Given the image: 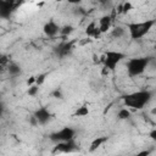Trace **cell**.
I'll list each match as a JSON object with an SVG mask.
<instances>
[{
  "label": "cell",
  "mask_w": 156,
  "mask_h": 156,
  "mask_svg": "<svg viewBox=\"0 0 156 156\" xmlns=\"http://www.w3.org/2000/svg\"><path fill=\"white\" fill-rule=\"evenodd\" d=\"M73 30H74V28H73L71 24H66V26H63V27L60 28V34H61L63 38H66V37H68Z\"/></svg>",
  "instance_id": "obj_18"
},
{
  "label": "cell",
  "mask_w": 156,
  "mask_h": 156,
  "mask_svg": "<svg viewBox=\"0 0 156 156\" xmlns=\"http://www.w3.org/2000/svg\"><path fill=\"white\" fill-rule=\"evenodd\" d=\"M150 154H151V150L146 149V150H141V151H139V152H136L132 156H150Z\"/></svg>",
  "instance_id": "obj_24"
},
{
  "label": "cell",
  "mask_w": 156,
  "mask_h": 156,
  "mask_svg": "<svg viewBox=\"0 0 156 156\" xmlns=\"http://www.w3.org/2000/svg\"><path fill=\"white\" fill-rule=\"evenodd\" d=\"M151 57H133L127 61V73L129 77H138L145 72Z\"/></svg>",
  "instance_id": "obj_3"
},
{
  "label": "cell",
  "mask_w": 156,
  "mask_h": 156,
  "mask_svg": "<svg viewBox=\"0 0 156 156\" xmlns=\"http://www.w3.org/2000/svg\"><path fill=\"white\" fill-rule=\"evenodd\" d=\"M154 26H155V20H146L143 22H130L127 23V30L129 32L130 39L138 40L145 37Z\"/></svg>",
  "instance_id": "obj_2"
},
{
  "label": "cell",
  "mask_w": 156,
  "mask_h": 156,
  "mask_svg": "<svg viewBox=\"0 0 156 156\" xmlns=\"http://www.w3.org/2000/svg\"><path fill=\"white\" fill-rule=\"evenodd\" d=\"M124 34H126V29L123 27H121V26H117L111 30V35L113 38H116V39H119V38L124 37Z\"/></svg>",
  "instance_id": "obj_16"
},
{
  "label": "cell",
  "mask_w": 156,
  "mask_h": 156,
  "mask_svg": "<svg viewBox=\"0 0 156 156\" xmlns=\"http://www.w3.org/2000/svg\"><path fill=\"white\" fill-rule=\"evenodd\" d=\"M151 98H152L151 90H136V91L124 95L122 99L127 108L130 107L134 110H141L150 102Z\"/></svg>",
  "instance_id": "obj_1"
},
{
  "label": "cell",
  "mask_w": 156,
  "mask_h": 156,
  "mask_svg": "<svg viewBox=\"0 0 156 156\" xmlns=\"http://www.w3.org/2000/svg\"><path fill=\"white\" fill-rule=\"evenodd\" d=\"M33 117H34V119H35V122H37L38 126H39V124H40V126H45V124L49 123L50 119L52 118V113L50 112V110H49L48 107L41 106V107H39V108H37V110L34 111Z\"/></svg>",
  "instance_id": "obj_8"
},
{
  "label": "cell",
  "mask_w": 156,
  "mask_h": 156,
  "mask_svg": "<svg viewBox=\"0 0 156 156\" xmlns=\"http://www.w3.org/2000/svg\"><path fill=\"white\" fill-rule=\"evenodd\" d=\"M46 77H48V73H40V74L35 76V85H38V87L43 85L45 79H46Z\"/></svg>",
  "instance_id": "obj_20"
},
{
  "label": "cell",
  "mask_w": 156,
  "mask_h": 156,
  "mask_svg": "<svg viewBox=\"0 0 156 156\" xmlns=\"http://www.w3.org/2000/svg\"><path fill=\"white\" fill-rule=\"evenodd\" d=\"M74 135H76V130L72 128V127H62L61 129L51 133L49 135V139L57 144V143H63V141H69V140H73L74 139Z\"/></svg>",
  "instance_id": "obj_5"
},
{
  "label": "cell",
  "mask_w": 156,
  "mask_h": 156,
  "mask_svg": "<svg viewBox=\"0 0 156 156\" xmlns=\"http://www.w3.org/2000/svg\"><path fill=\"white\" fill-rule=\"evenodd\" d=\"M107 140H108V136H98V138H95V139L90 143L89 152H94V151H96V150H98L99 147H101L102 144H105Z\"/></svg>",
  "instance_id": "obj_14"
},
{
  "label": "cell",
  "mask_w": 156,
  "mask_h": 156,
  "mask_svg": "<svg viewBox=\"0 0 156 156\" xmlns=\"http://www.w3.org/2000/svg\"><path fill=\"white\" fill-rule=\"evenodd\" d=\"M149 136H150V138H151L152 140H156V129H152V130L150 132Z\"/></svg>",
  "instance_id": "obj_27"
},
{
  "label": "cell",
  "mask_w": 156,
  "mask_h": 156,
  "mask_svg": "<svg viewBox=\"0 0 156 156\" xmlns=\"http://www.w3.org/2000/svg\"><path fill=\"white\" fill-rule=\"evenodd\" d=\"M38 91H39V87L34 84V85H30V87H28L27 94H28L29 96H35V95L38 94Z\"/></svg>",
  "instance_id": "obj_21"
},
{
  "label": "cell",
  "mask_w": 156,
  "mask_h": 156,
  "mask_svg": "<svg viewBox=\"0 0 156 156\" xmlns=\"http://www.w3.org/2000/svg\"><path fill=\"white\" fill-rule=\"evenodd\" d=\"M17 6L18 4L12 0H0V18L9 20L17 9Z\"/></svg>",
  "instance_id": "obj_7"
},
{
  "label": "cell",
  "mask_w": 156,
  "mask_h": 156,
  "mask_svg": "<svg viewBox=\"0 0 156 156\" xmlns=\"http://www.w3.org/2000/svg\"><path fill=\"white\" fill-rule=\"evenodd\" d=\"M89 107L88 105H82L79 107H77L76 112H74V117H87L89 115Z\"/></svg>",
  "instance_id": "obj_15"
},
{
  "label": "cell",
  "mask_w": 156,
  "mask_h": 156,
  "mask_svg": "<svg viewBox=\"0 0 156 156\" xmlns=\"http://www.w3.org/2000/svg\"><path fill=\"white\" fill-rule=\"evenodd\" d=\"M4 113H5V105H4V102L0 99V117H2Z\"/></svg>",
  "instance_id": "obj_26"
},
{
  "label": "cell",
  "mask_w": 156,
  "mask_h": 156,
  "mask_svg": "<svg viewBox=\"0 0 156 156\" xmlns=\"http://www.w3.org/2000/svg\"><path fill=\"white\" fill-rule=\"evenodd\" d=\"M51 96L55 98V99H63V94H62V90L61 89H55L52 93H51Z\"/></svg>",
  "instance_id": "obj_23"
},
{
  "label": "cell",
  "mask_w": 156,
  "mask_h": 156,
  "mask_svg": "<svg viewBox=\"0 0 156 156\" xmlns=\"http://www.w3.org/2000/svg\"><path fill=\"white\" fill-rule=\"evenodd\" d=\"M6 72L9 73L10 77L15 78V77L21 76V73H22V67H21L17 62H15V61H10V63H9L7 67H6Z\"/></svg>",
  "instance_id": "obj_13"
},
{
  "label": "cell",
  "mask_w": 156,
  "mask_h": 156,
  "mask_svg": "<svg viewBox=\"0 0 156 156\" xmlns=\"http://www.w3.org/2000/svg\"><path fill=\"white\" fill-rule=\"evenodd\" d=\"M126 57V55L121 51L116 50H107L102 56H101V62L104 63V68L108 72H113L116 67L119 65V62Z\"/></svg>",
  "instance_id": "obj_4"
},
{
  "label": "cell",
  "mask_w": 156,
  "mask_h": 156,
  "mask_svg": "<svg viewBox=\"0 0 156 156\" xmlns=\"http://www.w3.org/2000/svg\"><path fill=\"white\" fill-rule=\"evenodd\" d=\"M60 26L54 21V20H50V21H48L44 26H43V32H44V34L46 35V37H49V38H54V37H56L57 34H60Z\"/></svg>",
  "instance_id": "obj_10"
},
{
  "label": "cell",
  "mask_w": 156,
  "mask_h": 156,
  "mask_svg": "<svg viewBox=\"0 0 156 156\" xmlns=\"http://www.w3.org/2000/svg\"><path fill=\"white\" fill-rule=\"evenodd\" d=\"M78 149L74 139L69 141H63V143H57L55 144L52 149V154H71Z\"/></svg>",
  "instance_id": "obj_9"
},
{
  "label": "cell",
  "mask_w": 156,
  "mask_h": 156,
  "mask_svg": "<svg viewBox=\"0 0 156 156\" xmlns=\"http://www.w3.org/2000/svg\"><path fill=\"white\" fill-rule=\"evenodd\" d=\"M85 35L89 37V38H94V39L100 38V37L102 35V34L100 33V30H99L98 24H96L95 21L90 22V23L87 26V28H85Z\"/></svg>",
  "instance_id": "obj_12"
},
{
  "label": "cell",
  "mask_w": 156,
  "mask_h": 156,
  "mask_svg": "<svg viewBox=\"0 0 156 156\" xmlns=\"http://www.w3.org/2000/svg\"><path fill=\"white\" fill-rule=\"evenodd\" d=\"M35 84V76H32L27 79V87H30V85H34Z\"/></svg>",
  "instance_id": "obj_25"
},
{
  "label": "cell",
  "mask_w": 156,
  "mask_h": 156,
  "mask_svg": "<svg viewBox=\"0 0 156 156\" xmlns=\"http://www.w3.org/2000/svg\"><path fill=\"white\" fill-rule=\"evenodd\" d=\"M117 117H118L119 119H122V121H124V119H128V118L130 117V111H129L127 107H122V108L118 111V113H117Z\"/></svg>",
  "instance_id": "obj_19"
},
{
  "label": "cell",
  "mask_w": 156,
  "mask_h": 156,
  "mask_svg": "<svg viewBox=\"0 0 156 156\" xmlns=\"http://www.w3.org/2000/svg\"><path fill=\"white\" fill-rule=\"evenodd\" d=\"M10 63V57L5 54H0V66L2 67H7V65Z\"/></svg>",
  "instance_id": "obj_22"
},
{
  "label": "cell",
  "mask_w": 156,
  "mask_h": 156,
  "mask_svg": "<svg viewBox=\"0 0 156 156\" xmlns=\"http://www.w3.org/2000/svg\"><path fill=\"white\" fill-rule=\"evenodd\" d=\"M5 71H6V67H2V66H0V74H1V73H4Z\"/></svg>",
  "instance_id": "obj_28"
},
{
  "label": "cell",
  "mask_w": 156,
  "mask_h": 156,
  "mask_svg": "<svg viewBox=\"0 0 156 156\" xmlns=\"http://www.w3.org/2000/svg\"><path fill=\"white\" fill-rule=\"evenodd\" d=\"M133 9V5H132V2H129V1H126V2H123V4H121L119 5V7H118V13H127V12H129L130 10Z\"/></svg>",
  "instance_id": "obj_17"
},
{
  "label": "cell",
  "mask_w": 156,
  "mask_h": 156,
  "mask_svg": "<svg viewBox=\"0 0 156 156\" xmlns=\"http://www.w3.org/2000/svg\"><path fill=\"white\" fill-rule=\"evenodd\" d=\"M76 40H62L54 46V54L58 58H66L74 50Z\"/></svg>",
  "instance_id": "obj_6"
},
{
  "label": "cell",
  "mask_w": 156,
  "mask_h": 156,
  "mask_svg": "<svg viewBox=\"0 0 156 156\" xmlns=\"http://www.w3.org/2000/svg\"><path fill=\"white\" fill-rule=\"evenodd\" d=\"M112 21H113V17L111 15H104L100 17L99 20V24H98V28L100 30L101 34L104 33H107L110 29H111V24H112Z\"/></svg>",
  "instance_id": "obj_11"
}]
</instances>
